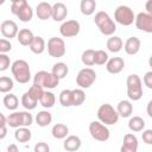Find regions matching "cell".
<instances>
[{
  "label": "cell",
  "mask_w": 152,
  "mask_h": 152,
  "mask_svg": "<svg viewBox=\"0 0 152 152\" xmlns=\"http://www.w3.org/2000/svg\"><path fill=\"white\" fill-rule=\"evenodd\" d=\"M12 65L10 57L6 53H0V71H5L8 69V66Z\"/></svg>",
  "instance_id": "41"
},
{
  "label": "cell",
  "mask_w": 152,
  "mask_h": 152,
  "mask_svg": "<svg viewBox=\"0 0 152 152\" xmlns=\"http://www.w3.org/2000/svg\"><path fill=\"white\" fill-rule=\"evenodd\" d=\"M89 133L93 139H95L96 141H101V142L107 141L110 137V132H109L107 125L102 124L100 120L91 121L89 124Z\"/></svg>",
  "instance_id": "7"
},
{
  "label": "cell",
  "mask_w": 152,
  "mask_h": 152,
  "mask_svg": "<svg viewBox=\"0 0 152 152\" xmlns=\"http://www.w3.org/2000/svg\"><path fill=\"white\" fill-rule=\"evenodd\" d=\"M108 59H109L108 53L104 50H96L95 51V64L103 65L108 62Z\"/></svg>",
  "instance_id": "38"
},
{
  "label": "cell",
  "mask_w": 152,
  "mask_h": 152,
  "mask_svg": "<svg viewBox=\"0 0 152 152\" xmlns=\"http://www.w3.org/2000/svg\"><path fill=\"white\" fill-rule=\"evenodd\" d=\"M52 121V115L49 110H40L36 115V122L39 127H46L51 124Z\"/></svg>",
  "instance_id": "26"
},
{
  "label": "cell",
  "mask_w": 152,
  "mask_h": 152,
  "mask_svg": "<svg viewBox=\"0 0 152 152\" xmlns=\"http://www.w3.org/2000/svg\"><path fill=\"white\" fill-rule=\"evenodd\" d=\"M11 71L14 80L20 83L25 84L31 80V70L30 65L25 59H17L11 65Z\"/></svg>",
  "instance_id": "1"
},
{
  "label": "cell",
  "mask_w": 152,
  "mask_h": 152,
  "mask_svg": "<svg viewBox=\"0 0 152 152\" xmlns=\"http://www.w3.org/2000/svg\"><path fill=\"white\" fill-rule=\"evenodd\" d=\"M135 27L142 32L152 33V14L147 12H140L135 15Z\"/></svg>",
  "instance_id": "11"
},
{
  "label": "cell",
  "mask_w": 152,
  "mask_h": 152,
  "mask_svg": "<svg viewBox=\"0 0 152 152\" xmlns=\"http://www.w3.org/2000/svg\"><path fill=\"white\" fill-rule=\"evenodd\" d=\"M140 46H141V42H140V39L138 37H129L125 42L124 49H125V52L127 55L134 56V55H137L139 52Z\"/></svg>",
  "instance_id": "16"
},
{
  "label": "cell",
  "mask_w": 152,
  "mask_h": 152,
  "mask_svg": "<svg viewBox=\"0 0 152 152\" xmlns=\"http://www.w3.org/2000/svg\"><path fill=\"white\" fill-rule=\"evenodd\" d=\"M36 15L40 20H48L52 18V5L49 2H39L36 6Z\"/></svg>",
  "instance_id": "15"
},
{
  "label": "cell",
  "mask_w": 152,
  "mask_h": 152,
  "mask_svg": "<svg viewBox=\"0 0 152 152\" xmlns=\"http://www.w3.org/2000/svg\"><path fill=\"white\" fill-rule=\"evenodd\" d=\"M59 103L63 107H70L72 106V90L70 89H64L59 93V97H58Z\"/></svg>",
  "instance_id": "35"
},
{
  "label": "cell",
  "mask_w": 152,
  "mask_h": 152,
  "mask_svg": "<svg viewBox=\"0 0 152 152\" xmlns=\"http://www.w3.org/2000/svg\"><path fill=\"white\" fill-rule=\"evenodd\" d=\"M12 50V44L10 40L2 38L0 39V53H7L8 51Z\"/></svg>",
  "instance_id": "42"
},
{
  "label": "cell",
  "mask_w": 152,
  "mask_h": 152,
  "mask_svg": "<svg viewBox=\"0 0 152 152\" xmlns=\"http://www.w3.org/2000/svg\"><path fill=\"white\" fill-rule=\"evenodd\" d=\"M142 141L147 145H152V129H145L141 133Z\"/></svg>",
  "instance_id": "43"
},
{
  "label": "cell",
  "mask_w": 152,
  "mask_h": 152,
  "mask_svg": "<svg viewBox=\"0 0 152 152\" xmlns=\"http://www.w3.org/2000/svg\"><path fill=\"white\" fill-rule=\"evenodd\" d=\"M81 61L86 66H93L95 64V50L87 49L82 52Z\"/></svg>",
  "instance_id": "34"
},
{
  "label": "cell",
  "mask_w": 152,
  "mask_h": 152,
  "mask_svg": "<svg viewBox=\"0 0 152 152\" xmlns=\"http://www.w3.org/2000/svg\"><path fill=\"white\" fill-rule=\"evenodd\" d=\"M18 151H19V148H18V146L15 144H11L7 147V152H18Z\"/></svg>",
  "instance_id": "49"
},
{
  "label": "cell",
  "mask_w": 152,
  "mask_h": 152,
  "mask_svg": "<svg viewBox=\"0 0 152 152\" xmlns=\"http://www.w3.org/2000/svg\"><path fill=\"white\" fill-rule=\"evenodd\" d=\"M148 65L151 66V69H152V55L150 56V58H148Z\"/></svg>",
  "instance_id": "50"
},
{
  "label": "cell",
  "mask_w": 152,
  "mask_h": 152,
  "mask_svg": "<svg viewBox=\"0 0 152 152\" xmlns=\"http://www.w3.org/2000/svg\"><path fill=\"white\" fill-rule=\"evenodd\" d=\"M142 82H144V84H145L148 89H152V70H151V71H147V72L144 75Z\"/></svg>",
  "instance_id": "45"
},
{
  "label": "cell",
  "mask_w": 152,
  "mask_h": 152,
  "mask_svg": "<svg viewBox=\"0 0 152 152\" xmlns=\"http://www.w3.org/2000/svg\"><path fill=\"white\" fill-rule=\"evenodd\" d=\"M127 96L131 101H139L142 97V82L137 74H131L126 80Z\"/></svg>",
  "instance_id": "3"
},
{
  "label": "cell",
  "mask_w": 152,
  "mask_h": 152,
  "mask_svg": "<svg viewBox=\"0 0 152 152\" xmlns=\"http://www.w3.org/2000/svg\"><path fill=\"white\" fill-rule=\"evenodd\" d=\"M68 17V7L63 2H56L52 5V19L55 21H64Z\"/></svg>",
  "instance_id": "17"
},
{
  "label": "cell",
  "mask_w": 152,
  "mask_h": 152,
  "mask_svg": "<svg viewBox=\"0 0 152 152\" xmlns=\"http://www.w3.org/2000/svg\"><path fill=\"white\" fill-rule=\"evenodd\" d=\"M80 30H81V25L77 20H65L59 26V33L62 37L65 38L76 37L80 33Z\"/></svg>",
  "instance_id": "10"
},
{
  "label": "cell",
  "mask_w": 152,
  "mask_h": 152,
  "mask_svg": "<svg viewBox=\"0 0 152 152\" xmlns=\"http://www.w3.org/2000/svg\"><path fill=\"white\" fill-rule=\"evenodd\" d=\"M25 5H27V1H26V0H18V1L12 2V5H11V12H12V14L17 15L18 12H19Z\"/></svg>",
  "instance_id": "40"
},
{
  "label": "cell",
  "mask_w": 152,
  "mask_h": 152,
  "mask_svg": "<svg viewBox=\"0 0 152 152\" xmlns=\"http://www.w3.org/2000/svg\"><path fill=\"white\" fill-rule=\"evenodd\" d=\"M33 151H34V152H49V151H50V147H49V145H48L46 142L40 141V142H37V144L34 145Z\"/></svg>",
  "instance_id": "44"
},
{
  "label": "cell",
  "mask_w": 152,
  "mask_h": 152,
  "mask_svg": "<svg viewBox=\"0 0 152 152\" xmlns=\"http://www.w3.org/2000/svg\"><path fill=\"white\" fill-rule=\"evenodd\" d=\"M33 83L42 86L43 88H46V89H55L59 83V78L55 76L52 72L40 70L36 72V75L33 76Z\"/></svg>",
  "instance_id": "6"
},
{
  "label": "cell",
  "mask_w": 152,
  "mask_h": 152,
  "mask_svg": "<svg viewBox=\"0 0 152 152\" xmlns=\"http://www.w3.org/2000/svg\"><path fill=\"white\" fill-rule=\"evenodd\" d=\"M11 2H14V1H18V0H10Z\"/></svg>",
  "instance_id": "52"
},
{
  "label": "cell",
  "mask_w": 152,
  "mask_h": 152,
  "mask_svg": "<svg viewBox=\"0 0 152 152\" xmlns=\"http://www.w3.org/2000/svg\"><path fill=\"white\" fill-rule=\"evenodd\" d=\"M33 38H34V34L28 28H21V30H19L18 36H17V39H18L19 44L23 45V46H30V44L32 43Z\"/></svg>",
  "instance_id": "19"
},
{
  "label": "cell",
  "mask_w": 152,
  "mask_h": 152,
  "mask_svg": "<svg viewBox=\"0 0 152 152\" xmlns=\"http://www.w3.org/2000/svg\"><path fill=\"white\" fill-rule=\"evenodd\" d=\"M31 138H32V133H31V131L28 129V127L21 126V127L15 128L14 139H15L18 142H27V141L31 140Z\"/></svg>",
  "instance_id": "23"
},
{
  "label": "cell",
  "mask_w": 152,
  "mask_h": 152,
  "mask_svg": "<svg viewBox=\"0 0 152 152\" xmlns=\"http://www.w3.org/2000/svg\"><path fill=\"white\" fill-rule=\"evenodd\" d=\"M36 100H40V97H42V95H43V93H44V88L42 87V86H38V84H32L30 88H28V90H27Z\"/></svg>",
  "instance_id": "39"
},
{
  "label": "cell",
  "mask_w": 152,
  "mask_h": 152,
  "mask_svg": "<svg viewBox=\"0 0 152 152\" xmlns=\"http://www.w3.org/2000/svg\"><path fill=\"white\" fill-rule=\"evenodd\" d=\"M138 147H139V142H138L137 137L132 133L125 134L122 145L120 147V151L121 152H137Z\"/></svg>",
  "instance_id": "13"
},
{
  "label": "cell",
  "mask_w": 152,
  "mask_h": 152,
  "mask_svg": "<svg viewBox=\"0 0 152 152\" xmlns=\"http://www.w3.org/2000/svg\"><path fill=\"white\" fill-rule=\"evenodd\" d=\"M146 113H147V115L152 119V100L147 103V106H146Z\"/></svg>",
  "instance_id": "48"
},
{
  "label": "cell",
  "mask_w": 152,
  "mask_h": 152,
  "mask_svg": "<svg viewBox=\"0 0 152 152\" xmlns=\"http://www.w3.org/2000/svg\"><path fill=\"white\" fill-rule=\"evenodd\" d=\"M145 10L147 13L152 14V0H147L146 4H145Z\"/></svg>",
  "instance_id": "46"
},
{
  "label": "cell",
  "mask_w": 152,
  "mask_h": 152,
  "mask_svg": "<svg viewBox=\"0 0 152 152\" xmlns=\"http://www.w3.org/2000/svg\"><path fill=\"white\" fill-rule=\"evenodd\" d=\"M4 2H5V0H0V4H1V5H2Z\"/></svg>",
  "instance_id": "51"
},
{
  "label": "cell",
  "mask_w": 152,
  "mask_h": 152,
  "mask_svg": "<svg viewBox=\"0 0 152 152\" xmlns=\"http://www.w3.org/2000/svg\"><path fill=\"white\" fill-rule=\"evenodd\" d=\"M0 31L5 38H10V39L17 37L19 32L18 25L13 20H4L0 25Z\"/></svg>",
  "instance_id": "12"
},
{
  "label": "cell",
  "mask_w": 152,
  "mask_h": 152,
  "mask_svg": "<svg viewBox=\"0 0 152 152\" xmlns=\"http://www.w3.org/2000/svg\"><path fill=\"white\" fill-rule=\"evenodd\" d=\"M145 120L140 116H132L128 121V128L132 132H141L145 128Z\"/></svg>",
  "instance_id": "31"
},
{
  "label": "cell",
  "mask_w": 152,
  "mask_h": 152,
  "mask_svg": "<svg viewBox=\"0 0 152 152\" xmlns=\"http://www.w3.org/2000/svg\"><path fill=\"white\" fill-rule=\"evenodd\" d=\"M37 103H38V100H36L28 91L24 93L23 96H21V104L25 109L27 110H32L37 107Z\"/></svg>",
  "instance_id": "32"
},
{
  "label": "cell",
  "mask_w": 152,
  "mask_h": 152,
  "mask_svg": "<svg viewBox=\"0 0 152 152\" xmlns=\"http://www.w3.org/2000/svg\"><path fill=\"white\" fill-rule=\"evenodd\" d=\"M107 49L109 52H113V53H116L119 51H121V49L124 48V42L120 37L118 36H110L108 39H107V44H106Z\"/></svg>",
  "instance_id": "21"
},
{
  "label": "cell",
  "mask_w": 152,
  "mask_h": 152,
  "mask_svg": "<svg viewBox=\"0 0 152 152\" xmlns=\"http://www.w3.org/2000/svg\"><path fill=\"white\" fill-rule=\"evenodd\" d=\"M55 102H56V96L53 93L49 91V90H44L40 100H39V103L44 107V108H52L55 106Z\"/></svg>",
  "instance_id": "29"
},
{
  "label": "cell",
  "mask_w": 152,
  "mask_h": 152,
  "mask_svg": "<svg viewBox=\"0 0 152 152\" xmlns=\"http://www.w3.org/2000/svg\"><path fill=\"white\" fill-rule=\"evenodd\" d=\"M7 125L12 128L24 126V112H13L7 116Z\"/></svg>",
  "instance_id": "22"
},
{
  "label": "cell",
  "mask_w": 152,
  "mask_h": 152,
  "mask_svg": "<svg viewBox=\"0 0 152 152\" xmlns=\"http://www.w3.org/2000/svg\"><path fill=\"white\" fill-rule=\"evenodd\" d=\"M80 10L83 15H91L96 10V1L95 0H81Z\"/></svg>",
  "instance_id": "27"
},
{
  "label": "cell",
  "mask_w": 152,
  "mask_h": 152,
  "mask_svg": "<svg viewBox=\"0 0 152 152\" xmlns=\"http://www.w3.org/2000/svg\"><path fill=\"white\" fill-rule=\"evenodd\" d=\"M81 145H82V141H81L80 137H77V135H68L63 142L64 150H66L69 152H74V151L80 150Z\"/></svg>",
  "instance_id": "18"
},
{
  "label": "cell",
  "mask_w": 152,
  "mask_h": 152,
  "mask_svg": "<svg viewBox=\"0 0 152 152\" xmlns=\"http://www.w3.org/2000/svg\"><path fill=\"white\" fill-rule=\"evenodd\" d=\"M65 42L58 37H51L48 40V53L53 58H59L65 55Z\"/></svg>",
  "instance_id": "9"
},
{
  "label": "cell",
  "mask_w": 152,
  "mask_h": 152,
  "mask_svg": "<svg viewBox=\"0 0 152 152\" xmlns=\"http://www.w3.org/2000/svg\"><path fill=\"white\" fill-rule=\"evenodd\" d=\"M94 21L100 30V32L104 36H113L114 32L116 31V25L114 20L109 17V14L104 11H100L95 14Z\"/></svg>",
  "instance_id": "2"
},
{
  "label": "cell",
  "mask_w": 152,
  "mask_h": 152,
  "mask_svg": "<svg viewBox=\"0 0 152 152\" xmlns=\"http://www.w3.org/2000/svg\"><path fill=\"white\" fill-rule=\"evenodd\" d=\"M14 87V83H13V80L7 77V76H2L0 77V91L2 94H7L10 93Z\"/></svg>",
  "instance_id": "37"
},
{
  "label": "cell",
  "mask_w": 152,
  "mask_h": 152,
  "mask_svg": "<svg viewBox=\"0 0 152 152\" xmlns=\"http://www.w3.org/2000/svg\"><path fill=\"white\" fill-rule=\"evenodd\" d=\"M17 17H18V19H19L20 21H23V23H28V21H31L32 18H33V10H32V7H31L28 4L25 5V6L18 12Z\"/></svg>",
  "instance_id": "33"
},
{
  "label": "cell",
  "mask_w": 152,
  "mask_h": 152,
  "mask_svg": "<svg viewBox=\"0 0 152 152\" xmlns=\"http://www.w3.org/2000/svg\"><path fill=\"white\" fill-rule=\"evenodd\" d=\"M96 115H97V119H99L102 124H104V125H107V126L115 125V124L119 121V118H120L118 110L114 109V107H113L112 104H109V103H103V104H101V106L99 107V109H97Z\"/></svg>",
  "instance_id": "4"
},
{
  "label": "cell",
  "mask_w": 152,
  "mask_h": 152,
  "mask_svg": "<svg viewBox=\"0 0 152 152\" xmlns=\"http://www.w3.org/2000/svg\"><path fill=\"white\" fill-rule=\"evenodd\" d=\"M51 134L55 139H65L69 134V128L64 124H56L51 129Z\"/></svg>",
  "instance_id": "25"
},
{
  "label": "cell",
  "mask_w": 152,
  "mask_h": 152,
  "mask_svg": "<svg viewBox=\"0 0 152 152\" xmlns=\"http://www.w3.org/2000/svg\"><path fill=\"white\" fill-rule=\"evenodd\" d=\"M2 103H4V106H5L6 109H8V110H15L18 108V106H19V100H18L17 95L8 93L7 95L4 96Z\"/></svg>",
  "instance_id": "28"
},
{
  "label": "cell",
  "mask_w": 152,
  "mask_h": 152,
  "mask_svg": "<svg viewBox=\"0 0 152 152\" xmlns=\"http://www.w3.org/2000/svg\"><path fill=\"white\" fill-rule=\"evenodd\" d=\"M114 19L122 26H129L135 21V14L131 7L120 5L114 11Z\"/></svg>",
  "instance_id": "5"
},
{
  "label": "cell",
  "mask_w": 152,
  "mask_h": 152,
  "mask_svg": "<svg viewBox=\"0 0 152 152\" xmlns=\"http://www.w3.org/2000/svg\"><path fill=\"white\" fill-rule=\"evenodd\" d=\"M51 72H52L55 76H57L59 80H62V78H64V77L68 75L69 68H68V65H66L64 62H57L56 64H53Z\"/></svg>",
  "instance_id": "30"
},
{
  "label": "cell",
  "mask_w": 152,
  "mask_h": 152,
  "mask_svg": "<svg viewBox=\"0 0 152 152\" xmlns=\"http://www.w3.org/2000/svg\"><path fill=\"white\" fill-rule=\"evenodd\" d=\"M125 68V61L121 57H112L106 63V70L109 74H120Z\"/></svg>",
  "instance_id": "14"
},
{
  "label": "cell",
  "mask_w": 152,
  "mask_h": 152,
  "mask_svg": "<svg viewBox=\"0 0 152 152\" xmlns=\"http://www.w3.org/2000/svg\"><path fill=\"white\" fill-rule=\"evenodd\" d=\"M0 127H1V129H0V139H4L6 137V134H7V127H6V125L0 126Z\"/></svg>",
  "instance_id": "47"
},
{
  "label": "cell",
  "mask_w": 152,
  "mask_h": 152,
  "mask_svg": "<svg viewBox=\"0 0 152 152\" xmlns=\"http://www.w3.org/2000/svg\"><path fill=\"white\" fill-rule=\"evenodd\" d=\"M45 46H46V44H45V40L43 39V37H40V36H34L32 43L30 44V50H31L33 53H36V55H40V53L44 52Z\"/></svg>",
  "instance_id": "24"
},
{
  "label": "cell",
  "mask_w": 152,
  "mask_h": 152,
  "mask_svg": "<svg viewBox=\"0 0 152 152\" xmlns=\"http://www.w3.org/2000/svg\"><path fill=\"white\" fill-rule=\"evenodd\" d=\"M116 110L121 118H129L133 113V104L129 100H121L116 106Z\"/></svg>",
  "instance_id": "20"
},
{
  "label": "cell",
  "mask_w": 152,
  "mask_h": 152,
  "mask_svg": "<svg viewBox=\"0 0 152 152\" xmlns=\"http://www.w3.org/2000/svg\"><path fill=\"white\" fill-rule=\"evenodd\" d=\"M86 101V93L82 88L72 89V106H81Z\"/></svg>",
  "instance_id": "36"
},
{
  "label": "cell",
  "mask_w": 152,
  "mask_h": 152,
  "mask_svg": "<svg viewBox=\"0 0 152 152\" xmlns=\"http://www.w3.org/2000/svg\"><path fill=\"white\" fill-rule=\"evenodd\" d=\"M96 81V72L91 68H83L78 71L76 76V83L82 89L90 88Z\"/></svg>",
  "instance_id": "8"
}]
</instances>
